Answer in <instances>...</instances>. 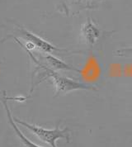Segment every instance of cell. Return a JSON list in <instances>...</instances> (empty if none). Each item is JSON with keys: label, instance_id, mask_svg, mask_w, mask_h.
<instances>
[{"label": "cell", "instance_id": "6da1fadb", "mask_svg": "<svg viewBox=\"0 0 132 147\" xmlns=\"http://www.w3.org/2000/svg\"><path fill=\"white\" fill-rule=\"evenodd\" d=\"M25 51L28 53V55L31 57L33 62L37 65V68L44 71L43 74L45 76H44L43 80H46V78L51 79L53 85L55 88V97L59 94H68V93H69L71 91H74V90H92V91L98 90V88L94 85L74 81L69 78H67L64 75H61L60 74L56 72L55 69L40 63L39 60H37L35 58V56L33 55L32 53L30 51H27V50H25Z\"/></svg>", "mask_w": 132, "mask_h": 147}, {"label": "cell", "instance_id": "7a4b0ae2", "mask_svg": "<svg viewBox=\"0 0 132 147\" xmlns=\"http://www.w3.org/2000/svg\"><path fill=\"white\" fill-rule=\"evenodd\" d=\"M16 30L18 31V32L19 34L20 38L22 40H23V41H25V44L21 42L16 36H8L7 37H6V39H8L9 37H12L13 40H15V41L17 43H18L24 50H27V51H31V50L36 49L40 51H41L43 54H51L53 52H55V51H59V52L68 51L67 50L59 49L58 47L53 46L52 44H51L50 42L46 41V40L42 39L41 37H40L32 32H29L28 30H26L24 27H21V26L17 25Z\"/></svg>", "mask_w": 132, "mask_h": 147}, {"label": "cell", "instance_id": "3957f363", "mask_svg": "<svg viewBox=\"0 0 132 147\" xmlns=\"http://www.w3.org/2000/svg\"><path fill=\"white\" fill-rule=\"evenodd\" d=\"M13 119L17 124H20L21 126L27 128L35 136H36L39 140L48 144L51 147H57L56 140L59 139H64L67 142L70 141V133L69 129L68 127H65L64 129H59V124H58L55 129L48 130L36 125L30 124L26 121L20 120L15 117H13Z\"/></svg>", "mask_w": 132, "mask_h": 147}, {"label": "cell", "instance_id": "277c9868", "mask_svg": "<svg viewBox=\"0 0 132 147\" xmlns=\"http://www.w3.org/2000/svg\"><path fill=\"white\" fill-rule=\"evenodd\" d=\"M81 36L87 46L92 48L101 36V30L93 22L92 18H88L82 26Z\"/></svg>", "mask_w": 132, "mask_h": 147}, {"label": "cell", "instance_id": "5b68a950", "mask_svg": "<svg viewBox=\"0 0 132 147\" xmlns=\"http://www.w3.org/2000/svg\"><path fill=\"white\" fill-rule=\"evenodd\" d=\"M2 102L3 103V106H4L5 111H6L7 121H8L9 124L12 126V127H13V129L14 130V131H15V133H16V135H17V136L18 137V139H19V140L21 141V143H22V146L23 147H41V146H37L36 144H35V143L32 142V141L29 140L28 138H26V136H24V134L21 131V130H20L19 128H18V125H17L16 121H15L14 119H13V117L12 116L11 111H10L9 107H8V106H7V98H5V97L2 99Z\"/></svg>", "mask_w": 132, "mask_h": 147}, {"label": "cell", "instance_id": "8992f818", "mask_svg": "<svg viewBox=\"0 0 132 147\" xmlns=\"http://www.w3.org/2000/svg\"><path fill=\"white\" fill-rule=\"evenodd\" d=\"M44 59L47 62L48 66L51 68L55 70H65V71H74V72H78L81 73V70L71 66L68 64H66L65 62H64L63 60H59L57 57L52 55L51 54H46L44 55Z\"/></svg>", "mask_w": 132, "mask_h": 147}, {"label": "cell", "instance_id": "52a82bcc", "mask_svg": "<svg viewBox=\"0 0 132 147\" xmlns=\"http://www.w3.org/2000/svg\"><path fill=\"white\" fill-rule=\"evenodd\" d=\"M98 0H73L74 3H78L80 6H84V7H92V2H98Z\"/></svg>", "mask_w": 132, "mask_h": 147}, {"label": "cell", "instance_id": "ba28073f", "mask_svg": "<svg viewBox=\"0 0 132 147\" xmlns=\"http://www.w3.org/2000/svg\"><path fill=\"white\" fill-rule=\"evenodd\" d=\"M117 54L119 56H128L132 55V47L129 48H124V49H121L117 51Z\"/></svg>", "mask_w": 132, "mask_h": 147}]
</instances>
